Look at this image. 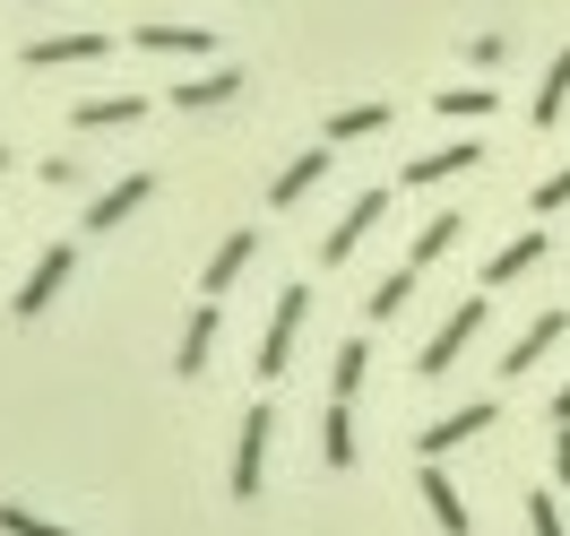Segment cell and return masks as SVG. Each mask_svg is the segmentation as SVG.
Listing matches in <instances>:
<instances>
[{
	"instance_id": "32",
	"label": "cell",
	"mask_w": 570,
	"mask_h": 536,
	"mask_svg": "<svg viewBox=\"0 0 570 536\" xmlns=\"http://www.w3.org/2000/svg\"><path fill=\"white\" fill-rule=\"evenodd\" d=\"M0 165H9V147H0Z\"/></svg>"
},
{
	"instance_id": "1",
	"label": "cell",
	"mask_w": 570,
	"mask_h": 536,
	"mask_svg": "<svg viewBox=\"0 0 570 536\" xmlns=\"http://www.w3.org/2000/svg\"><path fill=\"white\" fill-rule=\"evenodd\" d=\"M312 312H321V303H312V286L294 277V286L277 294V312H268V338H259V381H277L285 363H294V338L312 329Z\"/></svg>"
},
{
	"instance_id": "10",
	"label": "cell",
	"mask_w": 570,
	"mask_h": 536,
	"mask_svg": "<svg viewBox=\"0 0 570 536\" xmlns=\"http://www.w3.org/2000/svg\"><path fill=\"white\" fill-rule=\"evenodd\" d=\"M234 96H243V70H234V61H216V70H199V78H181V87H165V105H181V113L234 105Z\"/></svg>"
},
{
	"instance_id": "12",
	"label": "cell",
	"mask_w": 570,
	"mask_h": 536,
	"mask_svg": "<svg viewBox=\"0 0 570 536\" xmlns=\"http://www.w3.org/2000/svg\"><path fill=\"white\" fill-rule=\"evenodd\" d=\"M562 329H570V312H535V321L519 329V338H510V355H501V381H519V372H535V363H544V347H553Z\"/></svg>"
},
{
	"instance_id": "20",
	"label": "cell",
	"mask_w": 570,
	"mask_h": 536,
	"mask_svg": "<svg viewBox=\"0 0 570 536\" xmlns=\"http://www.w3.org/2000/svg\"><path fill=\"white\" fill-rule=\"evenodd\" d=\"M466 225H459V208H441L424 225V234H415V243H406V269H432V260H450V243H459Z\"/></svg>"
},
{
	"instance_id": "26",
	"label": "cell",
	"mask_w": 570,
	"mask_h": 536,
	"mask_svg": "<svg viewBox=\"0 0 570 536\" xmlns=\"http://www.w3.org/2000/svg\"><path fill=\"white\" fill-rule=\"evenodd\" d=\"M0 536H78V528H61V519H36L27 501H0Z\"/></svg>"
},
{
	"instance_id": "11",
	"label": "cell",
	"mask_w": 570,
	"mask_h": 536,
	"mask_svg": "<svg viewBox=\"0 0 570 536\" xmlns=\"http://www.w3.org/2000/svg\"><path fill=\"white\" fill-rule=\"evenodd\" d=\"M475 165H484V147L475 139H450V147H432V156H415V165H406V191H432V182H450V174H475Z\"/></svg>"
},
{
	"instance_id": "17",
	"label": "cell",
	"mask_w": 570,
	"mask_h": 536,
	"mask_svg": "<svg viewBox=\"0 0 570 536\" xmlns=\"http://www.w3.org/2000/svg\"><path fill=\"white\" fill-rule=\"evenodd\" d=\"M147 113V96H87V105H70V130H121V121H139Z\"/></svg>"
},
{
	"instance_id": "16",
	"label": "cell",
	"mask_w": 570,
	"mask_h": 536,
	"mask_svg": "<svg viewBox=\"0 0 570 536\" xmlns=\"http://www.w3.org/2000/svg\"><path fill=\"white\" fill-rule=\"evenodd\" d=\"M544 251H553V234H544V225H535V234H519V243H501L493 260H484V286H510V277H528Z\"/></svg>"
},
{
	"instance_id": "8",
	"label": "cell",
	"mask_w": 570,
	"mask_h": 536,
	"mask_svg": "<svg viewBox=\"0 0 570 536\" xmlns=\"http://www.w3.org/2000/svg\"><path fill=\"white\" fill-rule=\"evenodd\" d=\"M216 294H199V312H190V329H181V347H174V381H199L208 372V355H216Z\"/></svg>"
},
{
	"instance_id": "29",
	"label": "cell",
	"mask_w": 570,
	"mask_h": 536,
	"mask_svg": "<svg viewBox=\"0 0 570 536\" xmlns=\"http://www.w3.org/2000/svg\"><path fill=\"white\" fill-rule=\"evenodd\" d=\"M501 52H510L501 36H475V43H466V61H475V70H501Z\"/></svg>"
},
{
	"instance_id": "25",
	"label": "cell",
	"mask_w": 570,
	"mask_h": 536,
	"mask_svg": "<svg viewBox=\"0 0 570 536\" xmlns=\"http://www.w3.org/2000/svg\"><path fill=\"white\" fill-rule=\"evenodd\" d=\"M415 277H424V269H390V277L372 286V303H363V312H372V321H390V312H406V294H415Z\"/></svg>"
},
{
	"instance_id": "30",
	"label": "cell",
	"mask_w": 570,
	"mask_h": 536,
	"mask_svg": "<svg viewBox=\"0 0 570 536\" xmlns=\"http://www.w3.org/2000/svg\"><path fill=\"white\" fill-rule=\"evenodd\" d=\"M553 476L570 485V425H553Z\"/></svg>"
},
{
	"instance_id": "18",
	"label": "cell",
	"mask_w": 570,
	"mask_h": 536,
	"mask_svg": "<svg viewBox=\"0 0 570 536\" xmlns=\"http://www.w3.org/2000/svg\"><path fill=\"white\" fill-rule=\"evenodd\" d=\"M250 251H259V234H243V225H234V234L216 243V260H208V277H199V294H225V286L250 269Z\"/></svg>"
},
{
	"instance_id": "28",
	"label": "cell",
	"mask_w": 570,
	"mask_h": 536,
	"mask_svg": "<svg viewBox=\"0 0 570 536\" xmlns=\"http://www.w3.org/2000/svg\"><path fill=\"white\" fill-rule=\"evenodd\" d=\"M553 208H570V165H562V174H544V182H535V216H553Z\"/></svg>"
},
{
	"instance_id": "5",
	"label": "cell",
	"mask_w": 570,
	"mask_h": 536,
	"mask_svg": "<svg viewBox=\"0 0 570 536\" xmlns=\"http://www.w3.org/2000/svg\"><path fill=\"white\" fill-rule=\"evenodd\" d=\"M381 216H390V191H363V199H346V216L321 234V269H346V260H355V243L381 225Z\"/></svg>"
},
{
	"instance_id": "7",
	"label": "cell",
	"mask_w": 570,
	"mask_h": 536,
	"mask_svg": "<svg viewBox=\"0 0 570 536\" xmlns=\"http://www.w3.org/2000/svg\"><path fill=\"white\" fill-rule=\"evenodd\" d=\"M493 425H501V407H493V398H475V407H450L441 425H424V432H415V450L441 459V450H459V441H475V432H493Z\"/></svg>"
},
{
	"instance_id": "23",
	"label": "cell",
	"mask_w": 570,
	"mask_h": 536,
	"mask_svg": "<svg viewBox=\"0 0 570 536\" xmlns=\"http://www.w3.org/2000/svg\"><path fill=\"white\" fill-rule=\"evenodd\" d=\"M363 372H372V338H346V347H337V372H328V398H346V407H355Z\"/></svg>"
},
{
	"instance_id": "15",
	"label": "cell",
	"mask_w": 570,
	"mask_h": 536,
	"mask_svg": "<svg viewBox=\"0 0 570 536\" xmlns=\"http://www.w3.org/2000/svg\"><path fill=\"white\" fill-rule=\"evenodd\" d=\"M112 52V36H43V43H27L18 61L27 70H70V61H105Z\"/></svg>"
},
{
	"instance_id": "31",
	"label": "cell",
	"mask_w": 570,
	"mask_h": 536,
	"mask_svg": "<svg viewBox=\"0 0 570 536\" xmlns=\"http://www.w3.org/2000/svg\"><path fill=\"white\" fill-rule=\"evenodd\" d=\"M553 425H570V381H562V390H553Z\"/></svg>"
},
{
	"instance_id": "13",
	"label": "cell",
	"mask_w": 570,
	"mask_h": 536,
	"mask_svg": "<svg viewBox=\"0 0 570 536\" xmlns=\"http://www.w3.org/2000/svg\"><path fill=\"white\" fill-rule=\"evenodd\" d=\"M415 485H424V510H432V528H441V536H475V519H466L459 485L441 476V459H424V476H415Z\"/></svg>"
},
{
	"instance_id": "21",
	"label": "cell",
	"mask_w": 570,
	"mask_h": 536,
	"mask_svg": "<svg viewBox=\"0 0 570 536\" xmlns=\"http://www.w3.org/2000/svg\"><path fill=\"white\" fill-rule=\"evenodd\" d=\"M562 105H570V52H553V70H544V87H535L528 121H535V130H553V121H562Z\"/></svg>"
},
{
	"instance_id": "3",
	"label": "cell",
	"mask_w": 570,
	"mask_h": 536,
	"mask_svg": "<svg viewBox=\"0 0 570 536\" xmlns=\"http://www.w3.org/2000/svg\"><path fill=\"white\" fill-rule=\"evenodd\" d=\"M268 432H277V407H268V398H250V407H243V432H234V476H225V485H234V501L259 494V459H268Z\"/></svg>"
},
{
	"instance_id": "14",
	"label": "cell",
	"mask_w": 570,
	"mask_h": 536,
	"mask_svg": "<svg viewBox=\"0 0 570 536\" xmlns=\"http://www.w3.org/2000/svg\"><path fill=\"white\" fill-rule=\"evenodd\" d=\"M321 174H328V139H321V147H303V156H294V165L268 182V208H303V199L321 191Z\"/></svg>"
},
{
	"instance_id": "27",
	"label": "cell",
	"mask_w": 570,
	"mask_h": 536,
	"mask_svg": "<svg viewBox=\"0 0 570 536\" xmlns=\"http://www.w3.org/2000/svg\"><path fill=\"white\" fill-rule=\"evenodd\" d=\"M528 536H570V528H562V501L544 494V485L528 494Z\"/></svg>"
},
{
	"instance_id": "24",
	"label": "cell",
	"mask_w": 570,
	"mask_h": 536,
	"mask_svg": "<svg viewBox=\"0 0 570 536\" xmlns=\"http://www.w3.org/2000/svg\"><path fill=\"white\" fill-rule=\"evenodd\" d=\"M493 105H501L493 87H441V96H432V113H441V121H484Z\"/></svg>"
},
{
	"instance_id": "2",
	"label": "cell",
	"mask_w": 570,
	"mask_h": 536,
	"mask_svg": "<svg viewBox=\"0 0 570 536\" xmlns=\"http://www.w3.org/2000/svg\"><path fill=\"white\" fill-rule=\"evenodd\" d=\"M475 329H484V294H466L459 312H450V321H441L424 347H415V381H441V372L466 355V338H475Z\"/></svg>"
},
{
	"instance_id": "22",
	"label": "cell",
	"mask_w": 570,
	"mask_h": 536,
	"mask_svg": "<svg viewBox=\"0 0 570 536\" xmlns=\"http://www.w3.org/2000/svg\"><path fill=\"white\" fill-rule=\"evenodd\" d=\"M390 130V105H346V113H328V147H346V139H381Z\"/></svg>"
},
{
	"instance_id": "19",
	"label": "cell",
	"mask_w": 570,
	"mask_h": 536,
	"mask_svg": "<svg viewBox=\"0 0 570 536\" xmlns=\"http://www.w3.org/2000/svg\"><path fill=\"white\" fill-rule=\"evenodd\" d=\"M321 459L328 467H355L363 450H355V407L346 398H328V416H321Z\"/></svg>"
},
{
	"instance_id": "9",
	"label": "cell",
	"mask_w": 570,
	"mask_h": 536,
	"mask_svg": "<svg viewBox=\"0 0 570 536\" xmlns=\"http://www.w3.org/2000/svg\"><path fill=\"white\" fill-rule=\"evenodd\" d=\"M130 43L156 52V61H208V52H216L208 27H165V18H156V27H130Z\"/></svg>"
},
{
	"instance_id": "6",
	"label": "cell",
	"mask_w": 570,
	"mask_h": 536,
	"mask_svg": "<svg viewBox=\"0 0 570 536\" xmlns=\"http://www.w3.org/2000/svg\"><path fill=\"white\" fill-rule=\"evenodd\" d=\"M147 199H156V174H121L112 191H96V199H87V216H78V234L96 243V234H112L121 216H139Z\"/></svg>"
},
{
	"instance_id": "4",
	"label": "cell",
	"mask_w": 570,
	"mask_h": 536,
	"mask_svg": "<svg viewBox=\"0 0 570 536\" xmlns=\"http://www.w3.org/2000/svg\"><path fill=\"white\" fill-rule=\"evenodd\" d=\"M70 269H78V251H70V243H52L36 269H27V286L9 294V312H18V321H43V312H52V294L70 286Z\"/></svg>"
}]
</instances>
